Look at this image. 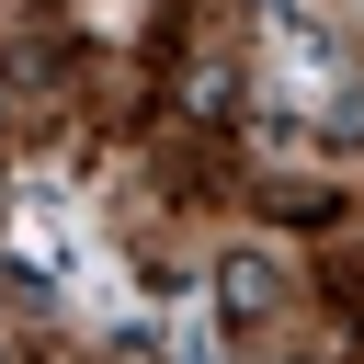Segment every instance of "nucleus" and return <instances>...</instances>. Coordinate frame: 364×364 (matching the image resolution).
<instances>
[{"mask_svg":"<svg viewBox=\"0 0 364 364\" xmlns=\"http://www.w3.org/2000/svg\"><path fill=\"white\" fill-rule=\"evenodd\" d=\"M216 307H228V330H262V318L284 307V262H273V250H228V262H216Z\"/></svg>","mask_w":364,"mask_h":364,"instance_id":"f257e3e1","label":"nucleus"}]
</instances>
